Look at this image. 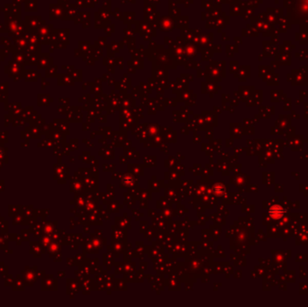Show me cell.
<instances>
[{
    "label": "cell",
    "instance_id": "cell-1",
    "mask_svg": "<svg viewBox=\"0 0 308 307\" xmlns=\"http://www.w3.org/2000/svg\"><path fill=\"white\" fill-rule=\"evenodd\" d=\"M272 210H273V213H274V215L275 214H278V216L280 215L281 216V212H280V207H278V206H274L273 208H272Z\"/></svg>",
    "mask_w": 308,
    "mask_h": 307
}]
</instances>
